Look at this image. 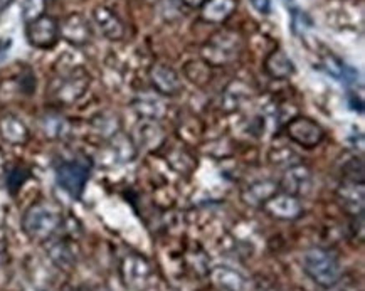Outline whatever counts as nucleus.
Masks as SVG:
<instances>
[{
    "instance_id": "nucleus-1",
    "label": "nucleus",
    "mask_w": 365,
    "mask_h": 291,
    "mask_svg": "<svg viewBox=\"0 0 365 291\" xmlns=\"http://www.w3.org/2000/svg\"><path fill=\"white\" fill-rule=\"evenodd\" d=\"M63 224V215L54 205L36 203L22 215V231L32 241H49Z\"/></svg>"
},
{
    "instance_id": "nucleus-2",
    "label": "nucleus",
    "mask_w": 365,
    "mask_h": 291,
    "mask_svg": "<svg viewBox=\"0 0 365 291\" xmlns=\"http://www.w3.org/2000/svg\"><path fill=\"white\" fill-rule=\"evenodd\" d=\"M303 271L322 288H334L340 281V262L334 252L324 247H312L303 255Z\"/></svg>"
},
{
    "instance_id": "nucleus-3",
    "label": "nucleus",
    "mask_w": 365,
    "mask_h": 291,
    "mask_svg": "<svg viewBox=\"0 0 365 291\" xmlns=\"http://www.w3.org/2000/svg\"><path fill=\"white\" fill-rule=\"evenodd\" d=\"M241 49V36L236 31L222 29L210 36V39L200 49V56L207 66L222 68V66L231 64L240 58Z\"/></svg>"
},
{
    "instance_id": "nucleus-4",
    "label": "nucleus",
    "mask_w": 365,
    "mask_h": 291,
    "mask_svg": "<svg viewBox=\"0 0 365 291\" xmlns=\"http://www.w3.org/2000/svg\"><path fill=\"white\" fill-rule=\"evenodd\" d=\"M91 84V76L83 66L73 68L56 78L49 86V96L58 105H73L86 95Z\"/></svg>"
},
{
    "instance_id": "nucleus-5",
    "label": "nucleus",
    "mask_w": 365,
    "mask_h": 291,
    "mask_svg": "<svg viewBox=\"0 0 365 291\" xmlns=\"http://www.w3.org/2000/svg\"><path fill=\"white\" fill-rule=\"evenodd\" d=\"M90 175L91 162L84 157L71 158V160H64L56 165V182L74 199H79L83 195Z\"/></svg>"
},
{
    "instance_id": "nucleus-6",
    "label": "nucleus",
    "mask_w": 365,
    "mask_h": 291,
    "mask_svg": "<svg viewBox=\"0 0 365 291\" xmlns=\"http://www.w3.org/2000/svg\"><path fill=\"white\" fill-rule=\"evenodd\" d=\"M284 133L289 142L303 148H317L325 140V130L320 123L308 116H294L287 123Z\"/></svg>"
},
{
    "instance_id": "nucleus-7",
    "label": "nucleus",
    "mask_w": 365,
    "mask_h": 291,
    "mask_svg": "<svg viewBox=\"0 0 365 291\" xmlns=\"http://www.w3.org/2000/svg\"><path fill=\"white\" fill-rule=\"evenodd\" d=\"M26 39L36 49H53L59 41V22L48 14L27 22Z\"/></svg>"
},
{
    "instance_id": "nucleus-8",
    "label": "nucleus",
    "mask_w": 365,
    "mask_h": 291,
    "mask_svg": "<svg viewBox=\"0 0 365 291\" xmlns=\"http://www.w3.org/2000/svg\"><path fill=\"white\" fill-rule=\"evenodd\" d=\"M59 37L74 48H83L93 39V27L83 14L73 12L59 24Z\"/></svg>"
},
{
    "instance_id": "nucleus-9",
    "label": "nucleus",
    "mask_w": 365,
    "mask_h": 291,
    "mask_svg": "<svg viewBox=\"0 0 365 291\" xmlns=\"http://www.w3.org/2000/svg\"><path fill=\"white\" fill-rule=\"evenodd\" d=\"M279 190L288 192L294 197H305L312 192L313 187V175L312 170L303 163H297V165L289 167L284 170L282 180L278 182Z\"/></svg>"
},
{
    "instance_id": "nucleus-10",
    "label": "nucleus",
    "mask_w": 365,
    "mask_h": 291,
    "mask_svg": "<svg viewBox=\"0 0 365 291\" xmlns=\"http://www.w3.org/2000/svg\"><path fill=\"white\" fill-rule=\"evenodd\" d=\"M148 78L158 95L177 96L182 91V81L179 73L165 63L153 64L148 71Z\"/></svg>"
},
{
    "instance_id": "nucleus-11",
    "label": "nucleus",
    "mask_w": 365,
    "mask_h": 291,
    "mask_svg": "<svg viewBox=\"0 0 365 291\" xmlns=\"http://www.w3.org/2000/svg\"><path fill=\"white\" fill-rule=\"evenodd\" d=\"M263 209L271 218L279 220H294L303 214L302 200L283 190L276 192L268 203L263 205Z\"/></svg>"
},
{
    "instance_id": "nucleus-12",
    "label": "nucleus",
    "mask_w": 365,
    "mask_h": 291,
    "mask_svg": "<svg viewBox=\"0 0 365 291\" xmlns=\"http://www.w3.org/2000/svg\"><path fill=\"white\" fill-rule=\"evenodd\" d=\"M120 276L126 288H140L150 276V265L143 256L126 255L120 265Z\"/></svg>"
},
{
    "instance_id": "nucleus-13",
    "label": "nucleus",
    "mask_w": 365,
    "mask_h": 291,
    "mask_svg": "<svg viewBox=\"0 0 365 291\" xmlns=\"http://www.w3.org/2000/svg\"><path fill=\"white\" fill-rule=\"evenodd\" d=\"M93 22L100 34L108 41H121L125 37V24L113 9L98 6L93 9Z\"/></svg>"
},
{
    "instance_id": "nucleus-14",
    "label": "nucleus",
    "mask_w": 365,
    "mask_h": 291,
    "mask_svg": "<svg viewBox=\"0 0 365 291\" xmlns=\"http://www.w3.org/2000/svg\"><path fill=\"white\" fill-rule=\"evenodd\" d=\"M0 137L11 145H26L29 142V128L19 116L7 113L0 116Z\"/></svg>"
},
{
    "instance_id": "nucleus-15",
    "label": "nucleus",
    "mask_w": 365,
    "mask_h": 291,
    "mask_svg": "<svg viewBox=\"0 0 365 291\" xmlns=\"http://www.w3.org/2000/svg\"><path fill=\"white\" fill-rule=\"evenodd\" d=\"M264 71L269 78L283 81V79H289L294 73H297V66H294L293 59L289 58L284 51L278 49L273 51V53L264 59Z\"/></svg>"
},
{
    "instance_id": "nucleus-16",
    "label": "nucleus",
    "mask_w": 365,
    "mask_h": 291,
    "mask_svg": "<svg viewBox=\"0 0 365 291\" xmlns=\"http://www.w3.org/2000/svg\"><path fill=\"white\" fill-rule=\"evenodd\" d=\"M276 192H279V184L274 180H256L242 190V200L255 208H263Z\"/></svg>"
},
{
    "instance_id": "nucleus-17",
    "label": "nucleus",
    "mask_w": 365,
    "mask_h": 291,
    "mask_svg": "<svg viewBox=\"0 0 365 291\" xmlns=\"http://www.w3.org/2000/svg\"><path fill=\"white\" fill-rule=\"evenodd\" d=\"M339 199L344 204V208L354 215L364 214V184L362 182L344 180L336 190Z\"/></svg>"
},
{
    "instance_id": "nucleus-18",
    "label": "nucleus",
    "mask_w": 365,
    "mask_h": 291,
    "mask_svg": "<svg viewBox=\"0 0 365 291\" xmlns=\"http://www.w3.org/2000/svg\"><path fill=\"white\" fill-rule=\"evenodd\" d=\"M108 155L113 165H121V163L132 162L137 157V145L133 138L128 135L116 133L115 137L108 140Z\"/></svg>"
},
{
    "instance_id": "nucleus-19",
    "label": "nucleus",
    "mask_w": 365,
    "mask_h": 291,
    "mask_svg": "<svg viewBox=\"0 0 365 291\" xmlns=\"http://www.w3.org/2000/svg\"><path fill=\"white\" fill-rule=\"evenodd\" d=\"M46 251H48L49 260L59 270L69 271L76 265V252H74L71 242L66 241V239H56V241H53V238H51Z\"/></svg>"
},
{
    "instance_id": "nucleus-20",
    "label": "nucleus",
    "mask_w": 365,
    "mask_h": 291,
    "mask_svg": "<svg viewBox=\"0 0 365 291\" xmlns=\"http://www.w3.org/2000/svg\"><path fill=\"white\" fill-rule=\"evenodd\" d=\"M251 98V89L242 81H231L221 96V110L224 113H234Z\"/></svg>"
},
{
    "instance_id": "nucleus-21",
    "label": "nucleus",
    "mask_w": 365,
    "mask_h": 291,
    "mask_svg": "<svg viewBox=\"0 0 365 291\" xmlns=\"http://www.w3.org/2000/svg\"><path fill=\"white\" fill-rule=\"evenodd\" d=\"M135 145L143 148H157L163 142V130L153 120H142L135 128Z\"/></svg>"
},
{
    "instance_id": "nucleus-22",
    "label": "nucleus",
    "mask_w": 365,
    "mask_h": 291,
    "mask_svg": "<svg viewBox=\"0 0 365 291\" xmlns=\"http://www.w3.org/2000/svg\"><path fill=\"white\" fill-rule=\"evenodd\" d=\"M202 19L209 24H222L236 12V0H207L202 7Z\"/></svg>"
},
{
    "instance_id": "nucleus-23",
    "label": "nucleus",
    "mask_w": 365,
    "mask_h": 291,
    "mask_svg": "<svg viewBox=\"0 0 365 291\" xmlns=\"http://www.w3.org/2000/svg\"><path fill=\"white\" fill-rule=\"evenodd\" d=\"M212 283L219 291H245L246 281L240 271L227 266H217L212 271Z\"/></svg>"
},
{
    "instance_id": "nucleus-24",
    "label": "nucleus",
    "mask_w": 365,
    "mask_h": 291,
    "mask_svg": "<svg viewBox=\"0 0 365 291\" xmlns=\"http://www.w3.org/2000/svg\"><path fill=\"white\" fill-rule=\"evenodd\" d=\"M41 130L46 138L49 140H63L66 138L71 131V123L68 118L58 113H49L41 118Z\"/></svg>"
},
{
    "instance_id": "nucleus-25",
    "label": "nucleus",
    "mask_w": 365,
    "mask_h": 291,
    "mask_svg": "<svg viewBox=\"0 0 365 291\" xmlns=\"http://www.w3.org/2000/svg\"><path fill=\"white\" fill-rule=\"evenodd\" d=\"M91 128L93 131H96V135H100L101 138L110 140L120 131V120L116 118L115 115L100 113L91 120Z\"/></svg>"
},
{
    "instance_id": "nucleus-26",
    "label": "nucleus",
    "mask_w": 365,
    "mask_h": 291,
    "mask_svg": "<svg viewBox=\"0 0 365 291\" xmlns=\"http://www.w3.org/2000/svg\"><path fill=\"white\" fill-rule=\"evenodd\" d=\"M268 158L274 167L284 168V170L289 167L297 165V163H302L299 162V155L294 152L293 148L287 147V145H279V147L271 148Z\"/></svg>"
},
{
    "instance_id": "nucleus-27",
    "label": "nucleus",
    "mask_w": 365,
    "mask_h": 291,
    "mask_svg": "<svg viewBox=\"0 0 365 291\" xmlns=\"http://www.w3.org/2000/svg\"><path fill=\"white\" fill-rule=\"evenodd\" d=\"M133 110L142 116V120L157 121L163 115V105L160 101L152 100V98H140L133 103Z\"/></svg>"
},
{
    "instance_id": "nucleus-28",
    "label": "nucleus",
    "mask_w": 365,
    "mask_h": 291,
    "mask_svg": "<svg viewBox=\"0 0 365 291\" xmlns=\"http://www.w3.org/2000/svg\"><path fill=\"white\" fill-rule=\"evenodd\" d=\"M322 66H324L325 71L329 73L330 76H334L335 79L344 78L345 69H347V66L344 64V61H341L339 56L331 53V51H327V53L322 56Z\"/></svg>"
},
{
    "instance_id": "nucleus-29",
    "label": "nucleus",
    "mask_w": 365,
    "mask_h": 291,
    "mask_svg": "<svg viewBox=\"0 0 365 291\" xmlns=\"http://www.w3.org/2000/svg\"><path fill=\"white\" fill-rule=\"evenodd\" d=\"M29 175H31L29 168L21 167V165L12 167L7 173V187L9 190H11V194H16V192L26 184V180L29 178Z\"/></svg>"
},
{
    "instance_id": "nucleus-30",
    "label": "nucleus",
    "mask_w": 365,
    "mask_h": 291,
    "mask_svg": "<svg viewBox=\"0 0 365 291\" xmlns=\"http://www.w3.org/2000/svg\"><path fill=\"white\" fill-rule=\"evenodd\" d=\"M46 0H22V19L27 22L44 16Z\"/></svg>"
},
{
    "instance_id": "nucleus-31",
    "label": "nucleus",
    "mask_w": 365,
    "mask_h": 291,
    "mask_svg": "<svg viewBox=\"0 0 365 291\" xmlns=\"http://www.w3.org/2000/svg\"><path fill=\"white\" fill-rule=\"evenodd\" d=\"M344 172V180L352 182H362L364 184V162L360 158H352L341 168Z\"/></svg>"
},
{
    "instance_id": "nucleus-32",
    "label": "nucleus",
    "mask_w": 365,
    "mask_h": 291,
    "mask_svg": "<svg viewBox=\"0 0 365 291\" xmlns=\"http://www.w3.org/2000/svg\"><path fill=\"white\" fill-rule=\"evenodd\" d=\"M251 7L259 14V16H269L271 11H273V4L271 0H250Z\"/></svg>"
},
{
    "instance_id": "nucleus-33",
    "label": "nucleus",
    "mask_w": 365,
    "mask_h": 291,
    "mask_svg": "<svg viewBox=\"0 0 365 291\" xmlns=\"http://www.w3.org/2000/svg\"><path fill=\"white\" fill-rule=\"evenodd\" d=\"M9 262V250H7V244L0 239V267L6 266Z\"/></svg>"
},
{
    "instance_id": "nucleus-34",
    "label": "nucleus",
    "mask_w": 365,
    "mask_h": 291,
    "mask_svg": "<svg viewBox=\"0 0 365 291\" xmlns=\"http://www.w3.org/2000/svg\"><path fill=\"white\" fill-rule=\"evenodd\" d=\"M182 2H184L185 6L190 9H200L205 2H207V0H182Z\"/></svg>"
},
{
    "instance_id": "nucleus-35",
    "label": "nucleus",
    "mask_w": 365,
    "mask_h": 291,
    "mask_svg": "<svg viewBox=\"0 0 365 291\" xmlns=\"http://www.w3.org/2000/svg\"><path fill=\"white\" fill-rule=\"evenodd\" d=\"M12 2H14V0H0V14L6 11V9L11 7Z\"/></svg>"
},
{
    "instance_id": "nucleus-36",
    "label": "nucleus",
    "mask_w": 365,
    "mask_h": 291,
    "mask_svg": "<svg viewBox=\"0 0 365 291\" xmlns=\"http://www.w3.org/2000/svg\"><path fill=\"white\" fill-rule=\"evenodd\" d=\"M284 2H293V0H284Z\"/></svg>"
}]
</instances>
